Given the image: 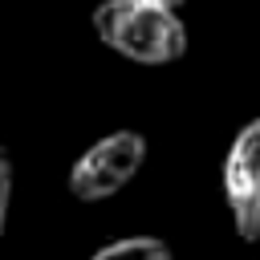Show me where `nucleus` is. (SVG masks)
Returning a JSON list of instances; mask_svg holds the SVG:
<instances>
[{
  "mask_svg": "<svg viewBox=\"0 0 260 260\" xmlns=\"http://www.w3.org/2000/svg\"><path fill=\"white\" fill-rule=\"evenodd\" d=\"M93 32L134 65H171L187 53V24L175 8L150 0H102L93 8Z\"/></svg>",
  "mask_w": 260,
  "mask_h": 260,
  "instance_id": "1",
  "label": "nucleus"
},
{
  "mask_svg": "<svg viewBox=\"0 0 260 260\" xmlns=\"http://www.w3.org/2000/svg\"><path fill=\"white\" fill-rule=\"evenodd\" d=\"M142 162H146V138L138 130H114L89 142L73 158L65 187L77 203H102V199H114L142 171Z\"/></svg>",
  "mask_w": 260,
  "mask_h": 260,
  "instance_id": "2",
  "label": "nucleus"
},
{
  "mask_svg": "<svg viewBox=\"0 0 260 260\" xmlns=\"http://www.w3.org/2000/svg\"><path fill=\"white\" fill-rule=\"evenodd\" d=\"M223 199L244 244L260 240V118L244 122L223 154Z\"/></svg>",
  "mask_w": 260,
  "mask_h": 260,
  "instance_id": "3",
  "label": "nucleus"
},
{
  "mask_svg": "<svg viewBox=\"0 0 260 260\" xmlns=\"http://www.w3.org/2000/svg\"><path fill=\"white\" fill-rule=\"evenodd\" d=\"M89 260H171V248L158 236H126V240L98 248Z\"/></svg>",
  "mask_w": 260,
  "mask_h": 260,
  "instance_id": "4",
  "label": "nucleus"
},
{
  "mask_svg": "<svg viewBox=\"0 0 260 260\" xmlns=\"http://www.w3.org/2000/svg\"><path fill=\"white\" fill-rule=\"evenodd\" d=\"M12 179H16V167H12L8 146L0 142V240H4V228H8V207H12Z\"/></svg>",
  "mask_w": 260,
  "mask_h": 260,
  "instance_id": "5",
  "label": "nucleus"
},
{
  "mask_svg": "<svg viewBox=\"0 0 260 260\" xmlns=\"http://www.w3.org/2000/svg\"><path fill=\"white\" fill-rule=\"evenodd\" d=\"M150 4H162V8H183L187 0H150Z\"/></svg>",
  "mask_w": 260,
  "mask_h": 260,
  "instance_id": "6",
  "label": "nucleus"
}]
</instances>
